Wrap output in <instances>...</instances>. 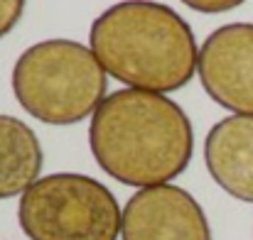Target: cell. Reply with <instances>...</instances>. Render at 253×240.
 <instances>
[{
	"mask_svg": "<svg viewBox=\"0 0 253 240\" xmlns=\"http://www.w3.org/2000/svg\"><path fill=\"white\" fill-rule=\"evenodd\" d=\"M108 74L74 39H44L27 47L12 67L17 103L44 125H77L106 101Z\"/></svg>",
	"mask_w": 253,
	"mask_h": 240,
	"instance_id": "3",
	"label": "cell"
},
{
	"mask_svg": "<svg viewBox=\"0 0 253 240\" xmlns=\"http://www.w3.org/2000/svg\"><path fill=\"white\" fill-rule=\"evenodd\" d=\"M88 147L111 179L150 189L169 184L189 167L194 130L189 115L168 96L121 88L91 115Z\"/></svg>",
	"mask_w": 253,
	"mask_h": 240,
	"instance_id": "1",
	"label": "cell"
},
{
	"mask_svg": "<svg viewBox=\"0 0 253 240\" xmlns=\"http://www.w3.org/2000/svg\"><path fill=\"white\" fill-rule=\"evenodd\" d=\"M202 88L234 115H253V22H229L214 30L197 62Z\"/></svg>",
	"mask_w": 253,
	"mask_h": 240,
	"instance_id": "5",
	"label": "cell"
},
{
	"mask_svg": "<svg viewBox=\"0 0 253 240\" xmlns=\"http://www.w3.org/2000/svg\"><path fill=\"white\" fill-rule=\"evenodd\" d=\"M182 5H187L194 12H204V15H219V12H229L236 10L239 5H244L246 0H179Z\"/></svg>",
	"mask_w": 253,
	"mask_h": 240,
	"instance_id": "10",
	"label": "cell"
},
{
	"mask_svg": "<svg viewBox=\"0 0 253 240\" xmlns=\"http://www.w3.org/2000/svg\"><path fill=\"white\" fill-rule=\"evenodd\" d=\"M27 0H0V39L15 30V25L25 15Z\"/></svg>",
	"mask_w": 253,
	"mask_h": 240,
	"instance_id": "9",
	"label": "cell"
},
{
	"mask_svg": "<svg viewBox=\"0 0 253 240\" xmlns=\"http://www.w3.org/2000/svg\"><path fill=\"white\" fill-rule=\"evenodd\" d=\"M88 47L108 76L163 96L187 86L199 62L189 22L155 0H123L106 7L91 22Z\"/></svg>",
	"mask_w": 253,
	"mask_h": 240,
	"instance_id": "2",
	"label": "cell"
},
{
	"mask_svg": "<svg viewBox=\"0 0 253 240\" xmlns=\"http://www.w3.org/2000/svg\"><path fill=\"white\" fill-rule=\"evenodd\" d=\"M17 221L30 240H118L123 211L98 179L57 171L20 196Z\"/></svg>",
	"mask_w": 253,
	"mask_h": 240,
	"instance_id": "4",
	"label": "cell"
},
{
	"mask_svg": "<svg viewBox=\"0 0 253 240\" xmlns=\"http://www.w3.org/2000/svg\"><path fill=\"white\" fill-rule=\"evenodd\" d=\"M204 162L229 196L253 204V115L219 120L204 140Z\"/></svg>",
	"mask_w": 253,
	"mask_h": 240,
	"instance_id": "7",
	"label": "cell"
},
{
	"mask_svg": "<svg viewBox=\"0 0 253 240\" xmlns=\"http://www.w3.org/2000/svg\"><path fill=\"white\" fill-rule=\"evenodd\" d=\"M44 164V152L35 130L0 113V201L22 196L37 179Z\"/></svg>",
	"mask_w": 253,
	"mask_h": 240,
	"instance_id": "8",
	"label": "cell"
},
{
	"mask_svg": "<svg viewBox=\"0 0 253 240\" xmlns=\"http://www.w3.org/2000/svg\"><path fill=\"white\" fill-rule=\"evenodd\" d=\"M123 240H211L199 201L182 186L138 189L123 206Z\"/></svg>",
	"mask_w": 253,
	"mask_h": 240,
	"instance_id": "6",
	"label": "cell"
}]
</instances>
